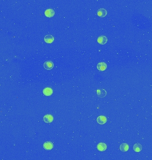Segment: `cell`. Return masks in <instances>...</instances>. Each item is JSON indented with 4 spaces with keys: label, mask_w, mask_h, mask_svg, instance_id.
<instances>
[{
    "label": "cell",
    "mask_w": 152,
    "mask_h": 160,
    "mask_svg": "<svg viewBox=\"0 0 152 160\" xmlns=\"http://www.w3.org/2000/svg\"><path fill=\"white\" fill-rule=\"evenodd\" d=\"M43 93L44 95L50 96L53 93V90L49 87H46L43 90Z\"/></svg>",
    "instance_id": "7"
},
{
    "label": "cell",
    "mask_w": 152,
    "mask_h": 160,
    "mask_svg": "<svg viewBox=\"0 0 152 160\" xmlns=\"http://www.w3.org/2000/svg\"><path fill=\"white\" fill-rule=\"evenodd\" d=\"M142 146L140 144H135L133 146V149L136 152H140L142 150Z\"/></svg>",
    "instance_id": "14"
},
{
    "label": "cell",
    "mask_w": 152,
    "mask_h": 160,
    "mask_svg": "<svg viewBox=\"0 0 152 160\" xmlns=\"http://www.w3.org/2000/svg\"><path fill=\"white\" fill-rule=\"evenodd\" d=\"M43 120L46 123H50L54 120V117L50 114H47L43 117Z\"/></svg>",
    "instance_id": "2"
},
{
    "label": "cell",
    "mask_w": 152,
    "mask_h": 160,
    "mask_svg": "<svg viewBox=\"0 0 152 160\" xmlns=\"http://www.w3.org/2000/svg\"><path fill=\"white\" fill-rule=\"evenodd\" d=\"M97 122L100 125H104L107 122V118L104 116H100L97 118Z\"/></svg>",
    "instance_id": "4"
},
{
    "label": "cell",
    "mask_w": 152,
    "mask_h": 160,
    "mask_svg": "<svg viewBox=\"0 0 152 160\" xmlns=\"http://www.w3.org/2000/svg\"><path fill=\"white\" fill-rule=\"evenodd\" d=\"M107 65L105 62H99L97 65V68L100 71H103L107 69Z\"/></svg>",
    "instance_id": "3"
},
{
    "label": "cell",
    "mask_w": 152,
    "mask_h": 160,
    "mask_svg": "<svg viewBox=\"0 0 152 160\" xmlns=\"http://www.w3.org/2000/svg\"><path fill=\"white\" fill-rule=\"evenodd\" d=\"M97 95L98 97L100 98H103L105 97L107 94L106 91L104 89H101V90H97Z\"/></svg>",
    "instance_id": "9"
},
{
    "label": "cell",
    "mask_w": 152,
    "mask_h": 160,
    "mask_svg": "<svg viewBox=\"0 0 152 160\" xmlns=\"http://www.w3.org/2000/svg\"><path fill=\"white\" fill-rule=\"evenodd\" d=\"M54 66V63L51 61H46L44 63V67L47 70H52Z\"/></svg>",
    "instance_id": "1"
},
{
    "label": "cell",
    "mask_w": 152,
    "mask_h": 160,
    "mask_svg": "<svg viewBox=\"0 0 152 160\" xmlns=\"http://www.w3.org/2000/svg\"><path fill=\"white\" fill-rule=\"evenodd\" d=\"M97 41L100 44L104 45L107 43L108 39L106 37L104 36H101L98 37Z\"/></svg>",
    "instance_id": "6"
},
{
    "label": "cell",
    "mask_w": 152,
    "mask_h": 160,
    "mask_svg": "<svg viewBox=\"0 0 152 160\" xmlns=\"http://www.w3.org/2000/svg\"><path fill=\"white\" fill-rule=\"evenodd\" d=\"M54 37L52 35H49V34L46 35L44 37L45 42L46 43H48V44H50V43H53L54 42Z\"/></svg>",
    "instance_id": "11"
},
{
    "label": "cell",
    "mask_w": 152,
    "mask_h": 160,
    "mask_svg": "<svg viewBox=\"0 0 152 160\" xmlns=\"http://www.w3.org/2000/svg\"><path fill=\"white\" fill-rule=\"evenodd\" d=\"M129 149V145L126 143H122L120 146V149L122 152H127Z\"/></svg>",
    "instance_id": "13"
},
{
    "label": "cell",
    "mask_w": 152,
    "mask_h": 160,
    "mask_svg": "<svg viewBox=\"0 0 152 160\" xmlns=\"http://www.w3.org/2000/svg\"><path fill=\"white\" fill-rule=\"evenodd\" d=\"M107 145L104 143H100L97 146V149L99 151L103 152L107 149Z\"/></svg>",
    "instance_id": "12"
},
{
    "label": "cell",
    "mask_w": 152,
    "mask_h": 160,
    "mask_svg": "<svg viewBox=\"0 0 152 160\" xmlns=\"http://www.w3.org/2000/svg\"><path fill=\"white\" fill-rule=\"evenodd\" d=\"M97 14L99 17H105L107 14V10L104 8H100L99 9L97 12Z\"/></svg>",
    "instance_id": "8"
},
{
    "label": "cell",
    "mask_w": 152,
    "mask_h": 160,
    "mask_svg": "<svg viewBox=\"0 0 152 160\" xmlns=\"http://www.w3.org/2000/svg\"><path fill=\"white\" fill-rule=\"evenodd\" d=\"M45 16L48 17H54V15H55V12L53 9L48 8L47 9L45 12Z\"/></svg>",
    "instance_id": "10"
},
{
    "label": "cell",
    "mask_w": 152,
    "mask_h": 160,
    "mask_svg": "<svg viewBox=\"0 0 152 160\" xmlns=\"http://www.w3.org/2000/svg\"><path fill=\"white\" fill-rule=\"evenodd\" d=\"M43 147L46 150H50L54 147V145L50 141H47L43 144Z\"/></svg>",
    "instance_id": "5"
}]
</instances>
